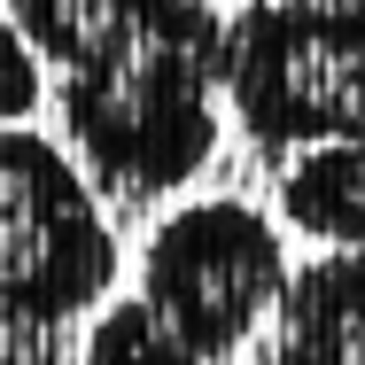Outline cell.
Listing matches in <instances>:
<instances>
[{
  "instance_id": "cell-1",
  "label": "cell",
  "mask_w": 365,
  "mask_h": 365,
  "mask_svg": "<svg viewBox=\"0 0 365 365\" xmlns=\"http://www.w3.org/2000/svg\"><path fill=\"white\" fill-rule=\"evenodd\" d=\"M63 78L78 163L117 195H171L218 148L225 16L210 0H8Z\"/></svg>"
},
{
  "instance_id": "cell-2",
  "label": "cell",
  "mask_w": 365,
  "mask_h": 365,
  "mask_svg": "<svg viewBox=\"0 0 365 365\" xmlns=\"http://www.w3.org/2000/svg\"><path fill=\"white\" fill-rule=\"evenodd\" d=\"M218 93L280 163V210L327 249H365V0H249Z\"/></svg>"
},
{
  "instance_id": "cell-3",
  "label": "cell",
  "mask_w": 365,
  "mask_h": 365,
  "mask_svg": "<svg viewBox=\"0 0 365 365\" xmlns=\"http://www.w3.org/2000/svg\"><path fill=\"white\" fill-rule=\"evenodd\" d=\"M117 280V233L86 171L31 125H0V319L55 327Z\"/></svg>"
},
{
  "instance_id": "cell-4",
  "label": "cell",
  "mask_w": 365,
  "mask_h": 365,
  "mask_svg": "<svg viewBox=\"0 0 365 365\" xmlns=\"http://www.w3.org/2000/svg\"><path fill=\"white\" fill-rule=\"evenodd\" d=\"M288 288V249L264 210L249 202H187L148 233L140 249V303L195 350V358H233L257 319L280 311Z\"/></svg>"
},
{
  "instance_id": "cell-5",
  "label": "cell",
  "mask_w": 365,
  "mask_h": 365,
  "mask_svg": "<svg viewBox=\"0 0 365 365\" xmlns=\"http://www.w3.org/2000/svg\"><path fill=\"white\" fill-rule=\"evenodd\" d=\"M272 365H365V249H327L288 272Z\"/></svg>"
},
{
  "instance_id": "cell-6",
  "label": "cell",
  "mask_w": 365,
  "mask_h": 365,
  "mask_svg": "<svg viewBox=\"0 0 365 365\" xmlns=\"http://www.w3.org/2000/svg\"><path fill=\"white\" fill-rule=\"evenodd\" d=\"M86 365H202L155 311H148L140 295L133 303H109L101 319H93V334H86Z\"/></svg>"
},
{
  "instance_id": "cell-7",
  "label": "cell",
  "mask_w": 365,
  "mask_h": 365,
  "mask_svg": "<svg viewBox=\"0 0 365 365\" xmlns=\"http://www.w3.org/2000/svg\"><path fill=\"white\" fill-rule=\"evenodd\" d=\"M39 109V55L16 31V16L0 8V125H24Z\"/></svg>"
},
{
  "instance_id": "cell-8",
  "label": "cell",
  "mask_w": 365,
  "mask_h": 365,
  "mask_svg": "<svg viewBox=\"0 0 365 365\" xmlns=\"http://www.w3.org/2000/svg\"><path fill=\"white\" fill-rule=\"evenodd\" d=\"M0 365H16V358H0Z\"/></svg>"
}]
</instances>
